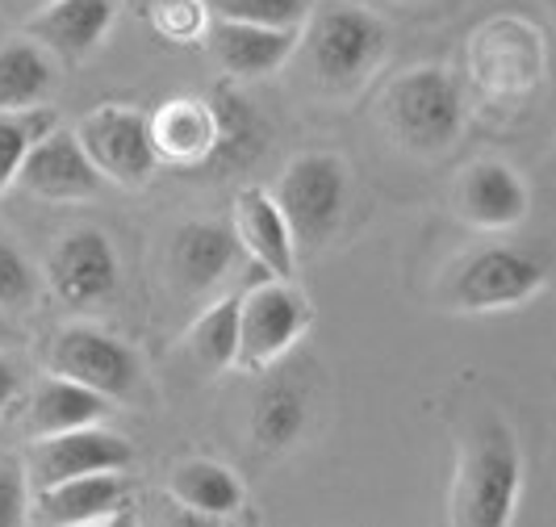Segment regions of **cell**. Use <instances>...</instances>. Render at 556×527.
I'll use <instances>...</instances> for the list:
<instances>
[{"mask_svg":"<svg viewBox=\"0 0 556 527\" xmlns=\"http://www.w3.org/2000/svg\"><path fill=\"white\" fill-rule=\"evenodd\" d=\"M155 155L167 167L205 172L214 147H218V113L210 97H167L147 113Z\"/></svg>","mask_w":556,"mask_h":527,"instance_id":"cell-14","label":"cell"},{"mask_svg":"<svg viewBox=\"0 0 556 527\" xmlns=\"http://www.w3.org/2000/svg\"><path fill=\"white\" fill-rule=\"evenodd\" d=\"M22 398V373L17 364L0 352V415H9V406Z\"/></svg>","mask_w":556,"mask_h":527,"instance_id":"cell-31","label":"cell"},{"mask_svg":"<svg viewBox=\"0 0 556 527\" xmlns=\"http://www.w3.org/2000/svg\"><path fill=\"white\" fill-rule=\"evenodd\" d=\"M29 524V477L26 465L0 456V527Z\"/></svg>","mask_w":556,"mask_h":527,"instance_id":"cell-30","label":"cell"},{"mask_svg":"<svg viewBox=\"0 0 556 527\" xmlns=\"http://www.w3.org/2000/svg\"><path fill=\"white\" fill-rule=\"evenodd\" d=\"M110 415V398L97 389L80 386L72 377H59L47 368V377L29 389L26 423L29 436H55V431H76L88 423H101Z\"/></svg>","mask_w":556,"mask_h":527,"instance_id":"cell-21","label":"cell"},{"mask_svg":"<svg viewBox=\"0 0 556 527\" xmlns=\"http://www.w3.org/2000/svg\"><path fill=\"white\" fill-rule=\"evenodd\" d=\"M130 4H135V9H139L142 17H147V13H151V9H155V4H164V0H130Z\"/></svg>","mask_w":556,"mask_h":527,"instance_id":"cell-33","label":"cell"},{"mask_svg":"<svg viewBox=\"0 0 556 527\" xmlns=\"http://www.w3.org/2000/svg\"><path fill=\"white\" fill-rule=\"evenodd\" d=\"M302 51L323 92H356L390 55V29L364 4H314L302 26Z\"/></svg>","mask_w":556,"mask_h":527,"instance_id":"cell-2","label":"cell"},{"mask_svg":"<svg viewBox=\"0 0 556 527\" xmlns=\"http://www.w3.org/2000/svg\"><path fill=\"white\" fill-rule=\"evenodd\" d=\"M55 126H59V117L51 105L0 113V197L17 185V172L26 164L29 147L42 139L47 130H55Z\"/></svg>","mask_w":556,"mask_h":527,"instance_id":"cell-26","label":"cell"},{"mask_svg":"<svg viewBox=\"0 0 556 527\" xmlns=\"http://www.w3.org/2000/svg\"><path fill=\"white\" fill-rule=\"evenodd\" d=\"M469 63H473V80L481 92L490 97H515L540 84V34L523 22L498 17L485 29L473 34L469 47Z\"/></svg>","mask_w":556,"mask_h":527,"instance_id":"cell-11","label":"cell"},{"mask_svg":"<svg viewBox=\"0 0 556 527\" xmlns=\"http://www.w3.org/2000/svg\"><path fill=\"white\" fill-rule=\"evenodd\" d=\"M13 339H17V331H13V323H9V310H0V348L13 343Z\"/></svg>","mask_w":556,"mask_h":527,"instance_id":"cell-32","label":"cell"},{"mask_svg":"<svg viewBox=\"0 0 556 527\" xmlns=\"http://www.w3.org/2000/svg\"><path fill=\"white\" fill-rule=\"evenodd\" d=\"M239 255H243V243H239L235 226L185 223L172 235V277L189 293H205L230 277Z\"/></svg>","mask_w":556,"mask_h":527,"instance_id":"cell-20","label":"cell"},{"mask_svg":"<svg viewBox=\"0 0 556 527\" xmlns=\"http://www.w3.org/2000/svg\"><path fill=\"white\" fill-rule=\"evenodd\" d=\"M235 235L243 243V255L260 273L268 277H293L298 268V243H293V230L285 223V210H280L277 193L260 189V185H243L235 193Z\"/></svg>","mask_w":556,"mask_h":527,"instance_id":"cell-16","label":"cell"},{"mask_svg":"<svg viewBox=\"0 0 556 527\" xmlns=\"http://www.w3.org/2000/svg\"><path fill=\"white\" fill-rule=\"evenodd\" d=\"M309 418V389L306 381H298V373H277L268 377L255 406H251V440L264 452H285L302 440Z\"/></svg>","mask_w":556,"mask_h":527,"instance_id":"cell-22","label":"cell"},{"mask_svg":"<svg viewBox=\"0 0 556 527\" xmlns=\"http://www.w3.org/2000/svg\"><path fill=\"white\" fill-rule=\"evenodd\" d=\"M314 310L289 277H268L239 293V368L268 373L309 331Z\"/></svg>","mask_w":556,"mask_h":527,"instance_id":"cell-6","label":"cell"},{"mask_svg":"<svg viewBox=\"0 0 556 527\" xmlns=\"http://www.w3.org/2000/svg\"><path fill=\"white\" fill-rule=\"evenodd\" d=\"M17 185L26 193L42 197V201H88V197L101 193L110 180L88 160L76 130L55 126V130H47L29 147L26 164L17 172Z\"/></svg>","mask_w":556,"mask_h":527,"instance_id":"cell-12","label":"cell"},{"mask_svg":"<svg viewBox=\"0 0 556 527\" xmlns=\"http://www.w3.org/2000/svg\"><path fill=\"white\" fill-rule=\"evenodd\" d=\"M29 4H34V9H42V4H51V0H29Z\"/></svg>","mask_w":556,"mask_h":527,"instance_id":"cell-34","label":"cell"},{"mask_svg":"<svg viewBox=\"0 0 556 527\" xmlns=\"http://www.w3.org/2000/svg\"><path fill=\"white\" fill-rule=\"evenodd\" d=\"M55 88V59L34 38L0 42V113L47 105Z\"/></svg>","mask_w":556,"mask_h":527,"instance_id":"cell-24","label":"cell"},{"mask_svg":"<svg viewBox=\"0 0 556 527\" xmlns=\"http://www.w3.org/2000/svg\"><path fill=\"white\" fill-rule=\"evenodd\" d=\"M126 502V477L122 469L110 473H84L72 481H59L47 490L29 494V524L47 527H88L110 524Z\"/></svg>","mask_w":556,"mask_h":527,"instance_id":"cell-15","label":"cell"},{"mask_svg":"<svg viewBox=\"0 0 556 527\" xmlns=\"http://www.w3.org/2000/svg\"><path fill=\"white\" fill-rule=\"evenodd\" d=\"M553 273L548 251L531 243H494L469 251L444 285V302L456 314H498L531 302Z\"/></svg>","mask_w":556,"mask_h":527,"instance_id":"cell-3","label":"cell"},{"mask_svg":"<svg viewBox=\"0 0 556 527\" xmlns=\"http://www.w3.org/2000/svg\"><path fill=\"white\" fill-rule=\"evenodd\" d=\"M210 105L218 113V147L210 155L205 172L214 176H239L264 160L268 142H273V126L268 117L260 113L255 101H248L235 84H218L210 92Z\"/></svg>","mask_w":556,"mask_h":527,"instance_id":"cell-18","label":"cell"},{"mask_svg":"<svg viewBox=\"0 0 556 527\" xmlns=\"http://www.w3.org/2000/svg\"><path fill=\"white\" fill-rule=\"evenodd\" d=\"M318 0H210L214 17H235V22H255V26H285L302 29Z\"/></svg>","mask_w":556,"mask_h":527,"instance_id":"cell-27","label":"cell"},{"mask_svg":"<svg viewBox=\"0 0 556 527\" xmlns=\"http://www.w3.org/2000/svg\"><path fill=\"white\" fill-rule=\"evenodd\" d=\"M130 461H135V448L126 444L117 431H105L101 423H88L76 431H55V436H34L29 452L22 456L29 494L59 486V481H72V477H84V473H126Z\"/></svg>","mask_w":556,"mask_h":527,"instance_id":"cell-9","label":"cell"},{"mask_svg":"<svg viewBox=\"0 0 556 527\" xmlns=\"http://www.w3.org/2000/svg\"><path fill=\"white\" fill-rule=\"evenodd\" d=\"M76 139L84 142V151L97 164V172L113 185L139 189L160 167L155 142H151V122L135 105H97V110H88Z\"/></svg>","mask_w":556,"mask_h":527,"instance_id":"cell-8","label":"cell"},{"mask_svg":"<svg viewBox=\"0 0 556 527\" xmlns=\"http://www.w3.org/2000/svg\"><path fill=\"white\" fill-rule=\"evenodd\" d=\"M151 26L160 38L167 42H205V29H210V4L205 0H164V4H155L151 13Z\"/></svg>","mask_w":556,"mask_h":527,"instance_id":"cell-28","label":"cell"},{"mask_svg":"<svg viewBox=\"0 0 556 527\" xmlns=\"http://www.w3.org/2000/svg\"><path fill=\"white\" fill-rule=\"evenodd\" d=\"M47 368L59 377H72L80 386L105 393L110 402L130 398L142 381L139 352L130 343H122L117 335L101 331V327H63V331L47 343Z\"/></svg>","mask_w":556,"mask_h":527,"instance_id":"cell-7","label":"cell"},{"mask_svg":"<svg viewBox=\"0 0 556 527\" xmlns=\"http://www.w3.org/2000/svg\"><path fill=\"white\" fill-rule=\"evenodd\" d=\"M348 164L331 151H306L280 172L277 201L298 248H323L348 214Z\"/></svg>","mask_w":556,"mask_h":527,"instance_id":"cell-5","label":"cell"},{"mask_svg":"<svg viewBox=\"0 0 556 527\" xmlns=\"http://www.w3.org/2000/svg\"><path fill=\"white\" fill-rule=\"evenodd\" d=\"M456 210L477 230H510L528 218L531 193L510 164L481 160V164L465 167V176L456 185Z\"/></svg>","mask_w":556,"mask_h":527,"instance_id":"cell-17","label":"cell"},{"mask_svg":"<svg viewBox=\"0 0 556 527\" xmlns=\"http://www.w3.org/2000/svg\"><path fill=\"white\" fill-rule=\"evenodd\" d=\"M34 293H38L34 268L26 264V255L0 235V310H9V314L29 310V305H34Z\"/></svg>","mask_w":556,"mask_h":527,"instance_id":"cell-29","label":"cell"},{"mask_svg":"<svg viewBox=\"0 0 556 527\" xmlns=\"http://www.w3.org/2000/svg\"><path fill=\"white\" fill-rule=\"evenodd\" d=\"M523 456L498 415H477L460 436L447 490V519L460 527H506L519 506Z\"/></svg>","mask_w":556,"mask_h":527,"instance_id":"cell-1","label":"cell"},{"mask_svg":"<svg viewBox=\"0 0 556 527\" xmlns=\"http://www.w3.org/2000/svg\"><path fill=\"white\" fill-rule=\"evenodd\" d=\"M122 280V264L113 251L110 235L97 226L67 230L47 260V285L67 310H92L110 302Z\"/></svg>","mask_w":556,"mask_h":527,"instance_id":"cell-10","label":"cell"},{"mask_svg":"<svg viewBox=\"0 0 556 527\" xmlns=\"http://www.w3.org/2000/svg\"><path fill=\"white\" fill-rule=\"evenodd\" d=\"M189 352L210 373H223V368L239 364V293L218 298L197 314L193 327H189Z\"/></svg>","mask_w":556,"mask_h":527,"instance_id":"cell-25","label":"cell"},{"mask_svg":"<svg viewBox=\"0 0 556 527\" xmlns=\"http://www.w3.org/2000/svg\"><path fill=\"white\" fill-rule=\"evenodd\" d=\"M205 42H210V55L218 59V67L230 80H260V76H273L277 67H285L293 59V51L302 47V29L210 17Z\"/></svg>","mask_w":556,"mask_h":527,"instance_id":"cell-13","label":"cell"},{"mask_svg":"<svg viewBox=\"0 0 556 527\" xmlns=\"http://www.w3.org/2000/svg\"><path fill=\"white\" fill-rule=\"evenodd\" d=\"M113 26V0H51L29 17L26 34L51 55L80 63L88 59Z\"/></svg>","mask_w":556,"mask_h":527,"instance_id":"cell-19","label":"cell"},{"mask_svg":"<svg viewBox=\"0 0 556 527\" xmlns=\"http://www.w3.org/2000/svg\"><path fill=\"white\" fill-rule=\"evenodd\" d=\"M167 494L176 502H185L189 511L205 515L210 524L218 519H235L243 506H248V494L239 486V477L218 465V461H180L176 469L167 473Z\"/></svg>","mask_w":556,"mask_h":527,"instance_id":"cell-23","label":"cell"},{"mask_svg":"<svg viewBox=\"0 0 556 527\" xmlns=\"http://www.w3.org/2000/svg\"><path fill=\"white\" fill-rule=\"evenodd\" d=\"M386 122L418 155L447 151L465 130V92L444 67H410L386 92Z\"/></svg>","mask_w":556,"mask_h":527,"instance_id":"cell-4","label":"cell"}]
</instances>
